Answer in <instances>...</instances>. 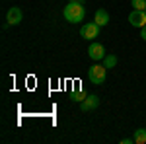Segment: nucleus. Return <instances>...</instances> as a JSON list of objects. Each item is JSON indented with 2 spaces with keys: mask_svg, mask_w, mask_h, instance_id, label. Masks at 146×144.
Segmentation results:
<instances>
[{
  "mask_svg": "<svg viewBox=\"0 0 146 144\" xmlns=\"http://www.w3.org/2000/svg\"><path fill=\"white\" fill-rule=\"evenodd\" d=\"M62 16L70 23H80L86 16V10L82 6V2H68V6H64V10H62Z\"/></svg>",
  "mask_w": 146,
  "mask_h": 144,
  "instance_id": "f257e3e1",
  "label": "nucleus"
},
{
  "mask_svg": "<svg viewBox=\"0 0 146 144\" xmlns=\"http://www.w3.org/2000/svg\"><path fill=\"white\" fill-rule=\"evenodd\" d=\"M105 74H107V68L101 66V64H94V66H90V70H88V78H90L92 84H96V86L105 84Z\"/></svg>",
  "mask_w": 146,
  "mask_h": 144,
  "instance_id": "f03ea898",
  "label": "nucleus"
},
{
  "mask_svg": "<svg viewBox=\"0 0 146 144\" xmlns=\"http://www.w3.org/2000/svg\"><path fill=\"white\" fill-rule=\"evenodd\" d=\"M80 35H82L84 39H88V41H92V39H96V37L100 35V25H98L96 22L84 23V25H82V29H80Z\"/></svg>",
  "mask_w": 146,
  "mask_h": 144,
  "instance_id": "7ed1b4c3",
  "label": "nucleus"
},
{
  "mask_svg": "<svg viewBox=\"0 0 146 144\" xmlns=\"http://www.w3.org/2000/svg\"><path fill=\"white\" fill-rule=\"evenodd\" d=\"M129 23L133 25V27H144L146 25V12L144 10H133L129 14Z\"/></svg>",
  "mask_w": 146,
  "mask_h": 144,
  "instance_id": "20e7f679",
  "label": "nucleus"
},
{
  "mask_svg": "<svg viewBox=\"0 0 146 144\" xmlns=\"http://www.w3.org/2000/svg\"><path fill=\"white\" fill-rule=\"evenodd\" d=\"M88 55L92 60H101V58H105V47L101 43H92L88 49Z\"/></svg>",
  "mask_w": 146,
  "mask_h": 144,
  "instance_id": "39448f33",
  "label": "nucleus"
},
{
  "mask_svg": "<svg viewBox=\"0 0 146 144\" xmlns=\"http://www.w3.org/2000/svg\"><path fill=\"white\" fill-rule=\"evenodd\" d=\"M6 22L10 23V25H18V23L22 22V10L20 8H16V6H12L8 14H6Z\"/></svg>",
  "mask_w": 146,
  "mask_h": 144,
  "instance_id": "423d86ee",
  "label": "nucleus"
},
{
  "mask_svg": "<svg viewBox=\"0 0 146 144\" xmlns=\"http://www.w3.org/2000/svg\"><path fill=\"white\" fill-rule=\"evenodd\" d=\"M100 105V98L96 96V94H90L86 100L82 101V105H80V109L82 111H92V109H96Z\"/></svg>",
  "mask_w": 146,
  "mask_h": 144,
  "instance_id": "0eeeda50",
  "label": "nucleus"
},
{
  "mask_svg": "<svg viewBox=\"0 0 146 144\" xmlns=\"http://www.w3.org/2000/svg\"><path fill=\"white\" fill-rule=\"evenodd\" d=\"M94 22L98 23V25H107V23H109V14H107V12L105 10H98L96 12V16H94Z\"/></svg>",
  "mask_w": 146,
  "mask_h": 144,
  "instance_id": "6e6552de",
  "label": "nucleus"
},
{
  "mask_svg": "<svg viewBox=\"0 0 146 144\" xmlns=\"http://www.w3.org/2000/svg\"><path fill=\"white\" fill-rule=\"evenodd\" d=\"M133 138H135V144H144L146 142V129H136Z\"/></svg>",
  "mask_w": 146,
  "mask_h": 144,
  "instance_id": "1a4fd4ad",
  "label": "nucleus"
},
{
  "mask_svg": "<svg viewBox=\"0 0 146 144\" xmlns=\"http://www.w3.org/2000/svg\"><path fill=\"white\" fill-rule=\"evenodd\" d=\"M117 64V56L115 55H105V68H113Z\"/></svg>",
  "mask_w": 146,
  "mask_h": 144,
  "instance_id": "9d476101",
  "label": "nucleus"
},
{
  "mask_svg": "<svg viewBox=\"0 0 146 144\" xmlns=\"http://www.w3.org/2000/svg\"><path fill=\"white\" fill-rule=\"evenodd\" d=\"M131 4H133L135 10H144V8H146V0H133Z\"/></svg>",
  "mask_w": 146,
  "mask_h": 144,
  "instance_id": "9b49d317",
  "label": "nucleus"
},
{
  "mask_svg": "<svg viewBox=\"0 0 146 144\" xmlns=\"http://www.w3.org/2000/svg\"><path fill=\"white\" fill-rule=\"evenodd\" d=\"M86 98H88V96H86L84 92H80V90H78V92H74V94H72V100H74V101H84Z\"/></svg>",
  "mask_w": 146,
  "mask_h": 144,
  "instance_id": "f8f14e48",
  "label": "nucleus"
},
{
  "mask_svg": "<svg viewBox=\"0 0 146 144\" xmlns=\"http://www.w3.org/2000/svg\"><path fill=\"white\" fill-rule=\"evenodd\" d=\"M121 142H123V144H133V142H135V138H123Z\"/></svg>",
  "mask_w": 146,
  "mask_h": 144,
  "instance_id": "ddd939ff",
  "label": "nucleus"
},
{
  "mask_svg": "<svg viewBox=\"0 0 146 144\" xmlns=\"http://www.w3.org/2000/svg\"><path fill=\"white\" fill-rule=\"evenodd\" d=\"M140 37H142V39H144V41H146V25H144V27H142V29H140Z\"/></svg>",
  "mask_w": 146,
  "mask_h": 144,
  "instance_id": "4468645a",
  "label": "nucleus"
},
{
  "mask_svg": "<svg viewBox=\"0 0 146 144\" xmlns=\"http://www.w3.org/2000/svg\"><path fill=\"white\" fill-rule=\"evenodd\" d=\"M70 2H82V0H70Z\"/></svg>",
  "mask_w": 146,
  "mask_h": 144,
  "instance_id": "2eb2a0df",
  "label": "nucleus"
},
{
  "mask_svg": "<svg viewBox=\"0 0 146 144\" xmlns=\"http://www.w3.org/2000/svg\"><path fill=\"white\" fill-rule=\"evenodd\" d=\"M144 12H146V8H144Z\"/></svg>",
  "mask_w": 146,
  "mask_h": 144,
  "instance_id": "dca6fc26",
  "label": "nucleus"
}]
</instances>
